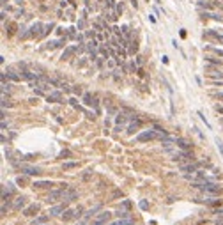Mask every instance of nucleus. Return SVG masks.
I'll list each match as a JSON object with an SVG mask.
<instances>
[{"label":"nucleus","instance_id":"nucleus-1","mask_svg":"<svg viewBox=\"0 0 223 225\" xmlns=\"http://www.w3.org/2000/svg\"><path fill=\"white\" fill-rule=\"evenodd\" d=\"M191 186H193V188H200V190H204V193H209V195H220L223 191V186H220L218 183H211L207 179L191 181Z\"/></svg>","mask_w":223,"mask_h":225},{"label":"nucleus","instance_id":"nucleus-2","mask_svg":"<svg viewBox=\"0 0 223 225\" xmlns=\"http://www.w3.org/2000/svg\"><path fill=\"white\" fill-rule=\"evenodd\" d=\"M69 188V184L62 183L60 184V188H57V190H51L50 193H48V197H46V200L48 202H51V204H55V202H60L62 200V197H64V191Z\"/></svg>","mask_w":223,"mask_h":225},{"label":"nucleus","instance_id":"nucleus-3","mask_svg":"<svg viewBox=\"0 0 223 225\" xmlns=\"http://www.w3.org/2000/svg\"><path fill=\"white\" fill-rule=\"evenodd\" d=\"M14 184L13 183H7L2 186V204H7L9 200H11V197H13V193H14Z\"/></svg>","mask_w":223,"mask_h":225},{"label":"nucleus","instance_id":"nucleus-4","mask_svg":"<svg viewBox=\"0 0 223 225\" xmlns=\"http://www.w3.org/2000/svg\"><path fill=\"white\" fill-rule=\"evenodd\" d=\"M110 218H112V213L110 211H101L96 218H94L92 225H106L108 222H110Z\"/></svg>","mask_w":223,"mask_h":225},{"label":"nucleus","instance_id":"nucleus-5","mask_svg":"<svg viewBox=\"0 0 223 225\" xmlns=\"http://www.w3.org/2000/svg\"><path fill=\"white\" fill-rule=\"evenodd\" d=\"M22 172H25L27 176H39L41 174V169L39 167H32V165H25V163H20L18 165Z\"/></svg>","mask_w":223,"mask_h":225},{"label":"nucleus","instance_id":"nucleus-6","mask_svg":"<svg viewBox=\"0 0 223 225\" xmlns=\"http://www.w3.org/2000/svg\"><path fill=\"white\" fill-rule=\"evenodd\" d=\"M154 138H158V133L154 129H147V131H144V133H140L137 137L138 142H149V140H154Z\"/></svg>","mask_w":223,"mask_h":225},{"label":"nucleus","instance_id":"nucleus-7","mask_svg":"<svg viewBox=\"0 0 223 225\" xmlns=\"http://www.w3.org/2000/svg\"><path fill=\"white\" fill-rule=\"evenodd\" d=\"M46 101H48V103H64V96H62V92L53 91L46 96Z\"/></svg>","mask_w":223,"mask_h":225},{"label":"nucleus","instance_id":"nucleus-8","mask_svg":"<svg viewBox=\"0 0 223 225\" xmlns=\"http://www.w3.org/2000/svg\"><path fill=\"white\" fill-rule=\"evenodd\" d=\"M173 160L177 162H182V160H188V162H193V153L191 151H181V153H175L173 154Z\"/></svg>","mask_w":223,"mask_h":225},{"label":"nucleus","instance_id":"nucleus-9","mask_svg":"<svg viewBox=\"0 0 223 225\" xmlns=\"http://www.w3.org/2000/svg\"><path fill=\"white\" fill-rule=\"evenodd\" d=\"M205 69H207V75L213 78V80H218V78H220V80H223V71L214 69L211 64H207V66H205Z\"/></svg>","mask_w":223,"mask_h":225},{"label":"nucleus","instance_id":"nucleus-10","mask_svg":"<svg viewBox=\"0 0 223 225\" xmlns=\"http://www.w3.org/2000/svg\"><path fill=\"white\" fill-rule=\"evenodd\" d=\"M39 209H41V206L34 202V204L27 206V207L23 209V216H36V213H39Z\"/></svg>","mask_w":223,"mask_h":225},{"label":"nucleus","instance_id":"nucleus-11","mask_svg":"<svg viewBox=\"0 0 223 225\" xmlns=\"http://www.w3.org/2000/svg\"><path fill=\"white\" fill-rule=\"evenodd\" d=\"M175 145L181 147L182 151H191V149H193V142L186 140V138H177V140H175Z\"/></svg>","mask_w":223,"mask_h":225},{"label":"nucleus","instance_id":"nucleus-12","mask_svg":"<svg viewBox=\"0 0 223 225\" xmlns=\"http://www.w3.org/2000/svg\"><path fill=\"white\" fill-rule=\"evenodd\" d=\"M202 163H188V165H181V172H184V174H193V172H197V170L200 169Z\"/></svg>","mask_w":223,"mask_h":225},{"label":"nucleus","instance_id":"nucleus-13","mask_svg":"<svg viewBox=\"0 0 223 225\" xmlns=\"http://www.w3.org/2000/svg\"><path fill=\"white\" fill-rule=\"evenodd\" d=\"M74 198H78V191L73 190V188H67L64 191V197H62V202H71Z\"/></svg>","mask_w":223,"mask_h":225},{"label":"nucleus","instance_id":"nucleus-14","mask_svg":"<svg viewBox=\"0 0 223 225\" xmlns=\"http://www.w3.org/2000/svg\"><path fill=\"white\" fill-rule=\"evenodd\" d=\"M142 126H144V121H142V119H138V117H137V121H133L129 126H128V133H129V135L137 133V131H138V129H140Z\"/></svg>","mask_w":223,"mask_h":225},{"label":"nucleus","instance_id":"nucleus-15","mask_svg":"<svg viewBox=\"0 0 223 225\" xmlns=\"http://www.w3.org/2000/svg\"><path fill=\"white\" fill-rule=\"evenodd\" d=\"M76 51H80V46H67V48H66L64 51H62L60 59H62V60H67V59H69L71 55H74Z\"/></svg>","mask_w":223,"mask_h":225},{"label":"nucleus","instance_id":"nucleus-16","mask_svg":"<svg viewBox=\"0 0 223 225\" xmlns=\"http://www.w3.org/2000/svg\"><path fill=\"white\" fill-rule=\"evenodd\" d=\"M41 28H44V25H43V23H39V21H37V23H34V25L30 27L29 35H32V37H41V32H39Z\"/></svg>","mask_w":223,"mask_h":225},{"label":"nucleus","instance_id":"nucleus-17","mask_svg":"<svg viewBox=\"0 0 223 225\" xmlns=\"http://www.w3.org/2000/svg\"><path fill=\"white\" fill-rule=\"evenodd\" d=\"M126 121H128V115H124V113H119L115 119V131H121L126 124Z\"/></svg>","mask_w":223,"mask_h":225},{"label":"nucleus","instance_id":"nucleus-18","mask_svg":"<svg viewBox=\"0 0 223 225\" xmlns=\"http://www.w3.org/2000/svg\"><path fill=\"white\" fill-rule=\"evenodd\" d=\"M66 211V204H60V206H53L50 209V215L51 216H62Z\"/></svg>","mask_w":223,"mask_h":225},{"label":"nucleus","instance_id":"nucleus-19","mask_svg":"<svg viewBox=\"0 0 223 225\" xmlns=\"http://www.w3.org/2000/svg\"><path fill=\"white\" fill-rule=\"evenodd\" d=\"M25 204H27V197H23V195H20V197H16V200L13 202V209H22V207H25Z\"/></svg>","mask_w":223,"mask_h":225},{"label":"nucleus","instance_id":"nucleus-20","mask_svg":"<svg viewBox=\"0 0 223 225\" xmlns=\"http://www.w3.org/2000/svg\"><path fill=\"white\" fill-rule=\"evenodd\" d=\"M51 85H55V87H58V89H62L64 92H69V91H71V89L66 85V82L58 80V78H51Z\"/></svg>","mask_w":223,"mask_h":225},{"label":"nucleus","instance_id":"nucleus-21","mask_svg":"<svg viewBox=\"0 0 223 225\" xmlns=\"http://www.w3.org/2000/svg\"><path fill=\"white\" fill-rule=\"evenodd\" d=\"M83 103L87 106H98V99L94 96H90V94H83Z\"/></svg>","mask_w":223,"mask_h":225},{"label":"nucleus","instance_id":"nucleus-22","mask_svg":"<svg viewBox=\"0 0 223 225\" xmlns=\"http://www.w3.org/2000/svg\"><path fill=\"white\" fill-rule=\"evenodd\" d=\"M200 202H205V204H209V206H221L223 204L221 198H214V197H205L204 200H200Z\"/></svg>","mask_w":223,"mask_h":225},{"label":"nucleus","instance_id":"nucleus-23","mask_svg":"<svg viewBox=\"0 0 223 225\" xmlns=\"http://www.w3.org/2000/svg\"><path fill=\"white\" fill-rule=\"evenodd\" d=\"M66 43V39H58V41H50V43H46V46L44 48L46 50H55V48H58V46H62Z\"/></svg>","mask_w":223,"mask_h":225},{"label":"nucleus","instance_id":"nucleus-24","mask_svg":"<svg viewBox=\"0 0 223 225\" xmlns=\"http://www.w3.org/2000/svg\"><path fill=\"white\" fill-rule=\"evenodd\" d=\"M32 186L41 190V188H50V186H53V183H51V181H36Z\"/></svg>","mask_w":223,"mask_h":225},{"label":"nucleus","instance_id":"nucleus-25","mask_svg":"<svg viewBox=\"0 0 223 225\" xmlns=\"http://www.w3.org/2000/svg\"><path fill=\"white\" fill-rule=\"evenodd\" d=\"M78 162H64V165H62V169L64 170H73V169H78Z\"/></svg>","mask_w":223,"mask_h":225},{"label":"nucleus","instance_id":"nucleus-26","mask_svg":"<svg viewBox=\"0 0 223 225\" xmlns=\"http://www.w3.org/2000/svg\"><path fill=\"white\" fill-rule=\"evenodd\" d=\"M74 218V209H66L64 215H62V220L64 222H69V220Z\"/></svg>","mask_w":223,"mask_h":225},{"label":"nucleus","instance_id":"nucleus-27","mask_svg":"<svg viewBox=\"0 0 223 225\" xmlns=\"http://www.w3.org/2000/svg\"><path fill=\"white\" fill-rule=\"evenodd\" d=\"M6 76H7L9 80H13V82H20V80H22V76L16 75V73H13V71H6Z\"/></svg>","mask_w":223,"mask_h":225},{"label":"nucleus","instance_id":"nucleus-28","mask_svg":"<svg viewBox=\"0 0 223 225\" xmlns=\"http://www.w3.org/2000/svg\"><path fill=\"white\" fill-rule=\"evenodd\" d=\"M198 7H202V9H214V7H216V4H211V2L200 0V2H198Z\"/></svg>","mask_w":223,"mask_h":225},{"label":"nucleus","instance_id":"nucleus-29","mask_svg":"<svg viewBox=\"0 0 223 225\" xmlns=\"http://www.w3.org/2000/svg\"><path fill=\"white\" fill-rule=\"evenodd\" d=\"M16 23H7V27H6V32H7V35H13L16 32Z\"/></svg>","mask_w":223,"mask_h":225},{"label":"nucleus","instance_id":"nucleus-30","mask_svg":"<svg viewBox=\"0 0 223 225\" xmlns=\"http://www.w3.org/2000/svg\"><path fill=\"white\" fill-rule=\"evenodd\" d=\"M205 62H207V64H216V66H221L223 60H220V59H214V57H205Z\"/></svg>","mask_w":223,"mask_h":225},{"label":"nucleus","instance_id":"nucleus-31","mask_svg":"<svg viewBox=\"0 0 223 225\" xmlns=\"http://www.w3.org/2000/svg\"><path fill=\"white\" fill-rule=\"evenodd\" d=\"M46 222H48V216H39V218H36L32 222V225H44Z\"/></svg>","mask_w":223,"mask_h":225},{"label":"nucleus","instance_id":"nucleus-32","mask_svg":"<svg viewBox=\"0 0 223 225\" xmlns=\"http://www.w3.org/2000/svg\"><path fill=\"white\" fill-rule=\"evenodd\" d=\"M83 216V207L78 206V207H74V218H82Z\"/></svg>","mask_w":223,"mask_h":225},{"label":"nucleus","instance_id":"nucleus-33","mask_svg":"<svg viewBox=\"0 0 223 225\" xmlns=\"http://www.w3.org/2000/svg\"><path fill=\"white\" fill-rule=\"evenodd\" d=\"M13 103L9 101L7 98H6V94H2V108H6V106H11Z\"/></svg>","mask_w":223,"mask_h":225},{"label":"nucleus","instance_id":"nucleus-34","mask_svg":"<svg viewBox=\"0 0 223 225\" xmlns=\"http://www.w3.org/2000/svg\"><path fill=\"white\" fill-rule=\"evenodd\" d=\"M11 87H13L11 84H6V82H2V94L9 92V91H11Z\"/></svg>","mask_w":223,"mask_h":225},{"label":"nucleus","instance_id":"nucleus-35","mask_svg":"<svg viewBox=\"0 0 223 225\" xmlns=\"http://www.w3.org/2000/svg\"><path fill=\"white\" fill-rule=\"evenodd\" d=\"M129 44H131V50H129V51H131V53H135V51H137V50H138V44H137V41H129Z\"/></svg>","mask_w":223,"mask_h":225},{"label":"nucleus","instance_id":"nucleus-36","mask_svg":"<svg viewBox=\"0 0 223 225\" xmlns=\"http://www.w3.org/2000/svg\"><path fill=\"white\" fill-rule=\"evenodd\" d=\"M92 172H94L92 169H89V170H85V174H83V176H82V179H85V181H87V179H89V177L92 176Z\"/></svg>","mask_w":223,"mask_h":225},{"label":"nucleus","instance_id":"nucleus-37","mask_svg":"<svg viewBox=\"0 0 223 225\" xmlns=\"http://www.w3.org/2000/svg\"><path fill=\"white\" fill-rule=\"evenodd\" d=\"M216 147H218V151L221 153V156H223V144L220 142V138H216Z\"/></svg>","mask_w":223,"mask_h":225},{"label":"nucleus","instance_id":"nucleus-38","mask_svg":"<svg viewBox=\"0 0 223 225\" xmlns=\"http://www.w3.org/2000/svg\"><path fill=\"white\" fill-rule=\"evenodd\" d=\"M198 115H200V119L204 121V122H205V126H207V129H211V124H209V122H207V119H205V115H204V113H202V112H198Z\"/></svg>","mask_w":223,"mask_h":225},{"label":"nucleus","instance_id":"nucleus-39","mask_svg":"<svg viewBox=\"0 0 223 225\" xmlns=\"http://www.w3.org/2000/svg\"><path fill=\"white\" fill-rule=\"evenodd\" d=\"M58 156H60V158H69V156H71V151H67V149H66V151H62Z\"/></svg>","mask_w":223,"mask_h":225},{"label":"nucleus","instance_id":"nucleus-40","mask_svg":"<svg viewBox=\"0 0 223 225\" xmlns=\"http://www.w3.org/2000/svg\"><path fill=\"white\" fill-rule=\"evenodd\" d=\"M119 197H122V191L121 190H115L113 193H112V198H119Z\"/></svg>","mask_w":223,"mask_h":225},{"label":"nucleus","instance_id":"nucleus-41","mask_svg":"<svg viewBox=\"0 0 223 225\" xmlns=\"http://www.w3.org/2000/svg\"><path fill=\"white\" fill-rule=\"evenodd\" d=\"M129 207H131V202H129V200H124V202H122V209H126V211H128Z\"/></svg>","mask_w":223,"mask_h":225},{"label":"nucleus","instance_id":"nucleus-42","mask_svg":"<svg viewBox=\"0 0 223 225\" xmlns=\"http://www.w3.org/2000/svg\"><path fill=\"white\" fill-rule=\"evenodd\" d=\"M69 103H71V105L74 106V108H80V105H78V101H76V99H74V98H71V99H69Z\"/></svg>","mask_w":223,"mask_h":225},{"label":"nucleus","instance_id":"nucleus-43","mask_svg":"<svg viewBox=\"0 0 223 225\" xmlns=\"http://www.w3.org/2000/svg\"><path fill=\"white\" fill-rule=\"evenodd\" d=\"M16 183H18V184H25V183H27V179H25V177H18V179H16Z\"/></svg>","mask_w":223,"mask_h":225},{"label":"nucleus","instance_id":"nucleus-44","mask_svg":"<svg viewBox=\"0 0 223 225\" xmlns=\"http://www.w3.org/2000/svg\"><path fill=\"white\" fill-rule=\"evenodd\" d=\"M73 92H74V94H82V89H80V85H76V87L73 89Z\"/></svg>","mask_w":223,"mask_h":225},{"label":"nucleus","instance_id":"nucleus-45","mask_svg":"<svg viewBox=\"0 0 223 225\" xmlns=\"http://www.w3.org/2000/svg\"><path fill=\"white\" fill-rule=\"evenodd\" d=\"M140 207H142V209H147V207H149V204H147L145 200H142V202H140Z\"/></svg>","mask_w":223,"mask_h":225},{"label":"nucleus","instance_id":"nucleus-46","mask_svg":"<svg viewBox=\"0 0 223 225\" xmlns=\"http://www.w3.org/2000/svg\"><path fill=\"white\" fill-rule=\"evenodd\" d=\"M213 51H214V53H218V55H221V57H223V50H220V48H213Z\"/></svg>","mask_w":223,"mask_h":225},{"label":"nucleus","instance_id":"nucleus-47","mask_svg":"<svg viewBox=\"0 0 223 225\" xmlns=\"http://www.w3.org/2000/svg\"><path fill=\"white\" fill-rule=\"evenodd\" d=\"M85 27V20H80V23H78V28L82 30V28Z\"/></svg>","mask_w":223,"mask_h":225},{"label":"nucleus","instance_id":"nucleus-48","mask_svg":"<svg viewBox=\"0 0 223 225\" xmlns=\"http://www.w3.org/2000/svg\"><path fill=\"white\" fill-rule=\"evenodd\" d=\"M103 37H106V35H103L101 32L99 34H96V39H98V41H103Z\"/></svg>","mask_w":223,"mask_h":225},{"label":"nucleus","instance_id":"nucleus-49","mask_svg":"<svg viewBox=\"0 0 223 225\" xmlns=\"http://www.w3.org/2000/svg\"><path fill=\"white\" fill-rule=\"evenodd\" d=\"M214 96H216L218 99H221V101H223V91H221V92H216Z\"/></svg>","mask_w":223,"mask_h":225},{"label":"nucleus","instance_id":"nucleus-50","mask_svg":"<svg viewBox=\"0 0 223 225\" xmlns=\"http://www.w3.org/2000/svg\"><path fill=\"white\" fill-rule=\"evenodd\" d=\"M6 213H7V207H6V204H2V216H6Z\"/></svg>","mask_w":223,"mask_h":225},{"label":"nucleus","instance_id":"nucleus-51","mask_svg":"<svg viewBox=\"0 0 223 225\" xmlns=\"http://www.w3.org/2000/svg\"><path fill=\"white\" fill-rule=\"evenodd\" d=\"M137 73H138V76H145V73H144V69H142V68H140V69H138Z\"/></svg>","mask_w":223,"mask_h":225},{"label":"nucleus","instance_id":"nucleus-52","mask_svg":"<svg viewBox=\"0 0 223 225\" xmlns=\"http://www.w3.org/2000/svg\"><path fill=\"white\" fill-rule=\"evenodd\" d=\"M216 225H223V216H221V218H218V220H216Z\"/></svg>","mask_w":223,"mask_h":225},{"label":"nucleus","instance_id":"nucleus-53","mask_svg":"<svg viewBox=\"0 0 223 225\" xmlns=\"http://www.w3.org/2000/svg\"><path fill=\"white\" fill-rule=\"evenodd\" d=\"M94 35H96V34H94V30H92V32H90V30L87 32V37H94Z\"/></svg>","mask_w":223,"mask_h":225},{"label":"nucleus","instance_id":"nucleus-54","mask_svg":"<svg viewBox=\"0 0 223 225\" xmlns=\"http://www.w3.org/2000/svg\"><path fill=\"white\" fill-rule=\"evenodd\" d=\"M216 110H218L220 113H223V106H220V105H218V106H216Z\"/></svg>","mask_w":223,"mask_h":225},{"label":"nucleus","instance_id":"nucleus-55","mask_svg":"<svg viewBox=\"0 0 223 225\" xmlns=\"http://www.w3.org/2000/svg\"><path fill=\"white\" fill-rule=\"evenodd\" d=\"M216 215H223V209H214Z\"/></svg>","mask_w":223,"mask_h":225},{"label":"nucleus","instance_id":"nucleus-56","mask_svg":"<svg viewBox=\"0 0 223 225\" xmlns=\"http://www.w3.org/2000/svg\"><path fill=\"white\" fill-rule=\"evenodd\" d=\"M108 225H119V222H113V223H108Z\"/></svg>","mask_w":223,"mask_h":225},{"label":"nucleus","instance_id":"nucleus-57","mask_svg":"<svg viewBox=\"0 0 223 225\" xmlns=\"http://www.w3.org/2000/svg\"><path fill=\"white\" fill-rule=\"evenodd\" d=\"M221 124H223V117H221Z\"/></svg>","mask_w":223,"mask_h":225},{"label":"nucleus","instance_id":"nucleus-58","mask_svg":"<svg viewBox=\"0 0 223 225\" xmlns=\"http://www.w3.org/2000/svg\"><path fill=\"white\" fill-rule=\"evenodd\" d=\"M44 225H46V223H44Z\"/></svg>","mask_w":223,"mask_h":225}]
</instances>
